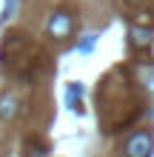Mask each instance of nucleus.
<instances>
[{
  "label": "nucleus",
  "instance_id": "nucleus-1",
  "mask_svg": "<svg viewBox=\"0 0 154 157\" xmlns=\"http://www.w3.org/2000/svg\"><path fill=\"white\" fill-rule=\"evenodd\" d=\"M151 151H154V137L148 132H134L123 146L126 157H151Z\"/></svg>",
  "mask_w": 154,
  "mask_h": 157
},
{
  "label": "nucleus",
  "instance_id": "nucleus-2",
  "mask_svg": "<svg viewBox=\"0 0 154 157\" xmlns=\"http://www.w3.org/2000/svg\"><path fill=\"white\" fill-rule=\"evenodd\" d=\"M71 26H74L71 14L66 12V9H60V12H54V14L49 17V23H46V32L51 34V37L63 40V37H69V34H71Z\"/></svg>",
  "mask_w": 154,
  "mask_h": 157
},
{
  "label": "nucleus",
  "instance_id": "nucleus-3",
  "mask_svg": "<svg viewBox=\"0 0 154 157\" xmlns=\"http://www.w3.org/2000/svg\"><path fill=\"white\" fill-rule=\"evenodd\" d=\"M17 114H20V100H17L14 94H0V120H14Z\"/></svg>",
  "mask_w": 154,
  "mask_h": 157
},
{
  "label": "nucleus",
  "instance_id": "nucleus-4",
  "mask_svg": "<svg viewBox=\"0 0 154 157\" xmlns=\"http://www.w3.org/2000/svg\"><path fill=\"white\" fill-rule=\"evenodd\" d=\"M129 40L134 49H146L151 43V29H143V26H131L129 29Z\"/></svg>",
  "mask_w": 154,
  "mask_h": 157
},
{
  "label": "nucleus",
  "instance_id": "nucleus-5",
  "mask_svg": "<svg viewBox=\"0 0 154 157\" xmlns=\"http://www.w3.org/2000/svg\"><path fill=\"white\" fill-rule=\"evenodd\" d=\"M146 89L154 94V69H151V71H146Z\"/></svg>",
  "mask_w": 154,
  "mask_h": 157
},
{
  "label": "nucleus",
  "instance_id": "nucleus-6",
  "mask_svg": "<svg viewBox=\"0 0 154 157\" xmlns=\"http://www.w3.org/2000/svg\"><path fill=\"white\" fill-rule=\"evenodd\" d=\"M92 43H94V34H88V37L83 40V46H80V52H88V49H92Z\"/></svg>",
  "mask_w": 154,
  "mask_h": 157
}]
</instances>
